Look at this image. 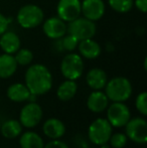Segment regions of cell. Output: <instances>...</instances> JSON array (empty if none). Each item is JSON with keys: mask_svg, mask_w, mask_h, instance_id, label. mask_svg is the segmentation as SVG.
Instances as JSON below:
<instances>
[{"mask_svg": "<svg viewBox=\"0 0 147 148\" xmlns=\"http://www.w3.org/2000/svg\"><path fill=\"white\" fill-rule=\"evenodd\" d=\"M111 9L118 13H127L133 8V0H107Z\"/></svg>", "mask_w": 147, "mask_h": 148, "instance_id": "cb8c5ba5", "label": "cell"}, {"mask_svg": "<svg viewBox=\"0 0 147 148\" xmlns=\"http://www.w3.org/2000/svg\"><path fill=\"white\" fill-rule=\"evenodd\" d=\"M59 41H61V47L63 51H68V53L75 51V49H77L79 45L78 39L69 33H67L62 38H59Z\"/></svg>", "mask_w": 147, "mask_h": 148, "instance_id": "d4e9b609", "label": "cell"}, {"mask_svg": "<svg viewBox=\"0 0 147 148\" xmlns=\"http://www.w3.org/2000/svg\"><path fill=\"white\" fill-rule=\"evenodd\" d=\"M127 141L128 138L126 136V134L118 132L115 133V134L112 133L108 142L110 143V147L112 148H124L127 144Z\"/></svg>", "mask_w": 147, "mask_h": 148, "instance_id": "484cf974", "label": "cell"}, {"mask_svg": "<svg viewBox=\"0 0 147 148\" xmlns=\"http://www.w3.org/2000/svg\"><path fill=\"white\" fill-rule=\"evenodd\" d=\"M17 62L13 55L2 53L0 55V79H8L15 74L17 70Z\"/></svg>", "mask_w": 147, "mask_h": 148, "instance_id": "d6986e66", "label": "cell"}, {"mask_svg": "<svg viewBox=\"0 0 147 148\" xmlns=\"http://www.w3.org/2000/svg\"><path fill=\"white\" fill-rule=\"evenodd\" d=\"M107 82H108L107 73L100 68L91 69L86 75V83L89 88H91L93 91L104 89Z\"/></svg>", "mask_w": 147, "mask_h": 148, "instance_id": "2e32d148", "label": "cell"}, {"mask_svg": "<svg viewBox=\"0 0 147 148\" xmlns=\"http://www.w3.org/2000/svg\"><path fill=\"white\" fill-rule=\"evenodd\" d=\"M42 116L43 112L40 105H38L36 102H28L20 110L19 122L22 127L31 129L40 123Z\"/></svg>", "mask_w": 147, "mask_h": 148, "instance_id": "9c48e42d", "label": "cell"}, {"mask_svg": "<svg viewBox=\"0 0 147 148\" xmlns=\"http://www.w3.org/2000/svg\"><path fill=\"white\" fill-rule=\"evenodd\" d=\"M61 73L66 80L77 81L84 72V60L79 53L72 51L63 58L61 62Z\"/></svg>", "mask_w": 147, "mask_h": 148, "instance_id": "5b68a950", "label": "cell"}, {"mask_svg": "<svg viewBox=\"0 0 147 148\" xmlns=\"http://www.w3.org/2000/svg\"><path fill=\"white\" fill-rule=\"evenodd\" d=\"M16 20L24 29H32L39 26L44 20V12L36 4H26L18 10Z\"/></svg>", "mask_w": 147, "mask_h": 148, "instance_id": "3957f363", "label": "cell"}, {"mask_svg": "<svg viewBox=\"0 0 147 148\" xmlns=\"http://www.w3.org/2000/svg\"><path fill=\"white\" fill-rule=\"evenodd\" d=\"M125 134L128 139L136 144L144 145L147 142V122L142 117L130 118L126 123Z\"/></svg>", "mask_w": 147, "mask_h": 148, "instance_id": "52a82bcc", "label": "cell"}, {"mask_svg": "<svg viewBox=\"0 0 147 148\" xmlns=\"http://www.w3.org/2000/svg\"><path fill=\"white\" fill-rule=\"evenodd\" d=\"M101 148H110V146H109L107 143H105V144H103V145H100Z\"/></svg>", "mask_w": 147, "mask_h": 148, "instance_id": "4dcf8cb0", "label": "cell"}, {"mask_svg": "<svg viewBox=\"0 0 147 148\" xmlns=\"http://www.w3.org/2000/svg\"><path fill=\"white\" fill-rule=\"evenodd\" d=\"M83 148H90V147H83Z\"/></svg>", "mask_w": 147, "mask_h": 148, "instance_id": "d6a6232c", "label": "cell"}, {"mask_svg": "<svg viewBox=\"0 0 147 148\" xmlns=\"http://www.w3.org/2000/svg\"><path fill=\"white\" fill-rule=\"evenodd\" d=\"M96 31L97 26L95 21L82 15L67 23V33L75 36L79 41L93 38L96 34Z\"/></svg>", "mask_w": 147, "mask_h": 148, "instance_id": "277c9868", "label": "cell"}, {"mask_svg": "<svg viewBox=\"0 0 147 148\" xmlns=\"http://www.w3.org/2000/svg\"><path fill=\"white\" fill-rule=\"evenodd\" d=\"M42 132L51 140H53V139H59L65 135L66 126L57 118H49L43 123Z\"/></svg>", "mask_w": 147, "mask_h": 148, "instance_id": "e0dca14e", "label": "cell"}, {"mask_svg": "<svg viewBox=\"0 0 147 148\" xmlns=\"http://www.w3.org/2000/svg\"><path fill=\"white\" fill-rule=\"evenodd\" d=\"M41 24H42L43 33L49 39L57 40L67 34V22L62 20L57 16L47 18L43 20Z\"/></svg>", "mask_w": 147, "mask_h": 148, "instance_id": "8fae6325", "label": "cell"}, {"mask_svg": "<svg viewBox=\"0 0 147 148\" xmlns=\"http://www.w3.org/2000/svg\"><path fill=\"white\" fill-rule=\"evenodd\" d=\"M104 89L109 101L112 102L127 101L133 91L131 82L125 77H115L109 80Z\"/></svg>", "mask_w": 147, "mask_h": 148, "instance_id": "7a4b0ae2", "label": "cell"}, {"mask_svg": "<svg viewBox=\"0 0 147 148\" xmlns=\"http://www.w3.org/2000/svg\"><path fill=\"white\" fill-rule=\"evenodd\" d=\"M10 22H11V19H9L7 16L0 12V35L5 32L6 30H8Z\"/></svg>", "mask_w": 147, "mask_h": 148, "instance_id": "f1b7e54d", "label": "cell"}, {"mask_svg": "<svg viewBox=\"0 0 147 148\" xmlns=\"http://www.w3.org/2000/svg\"><path fill=\"white\" fill-rule=\"evenodd\" d=\"M109 106V99L101 90L93 91L87 99V107L93 113H102Z\"/></svg>", "mask_w": 147, "mask_h": 148, "instance_id": "5bb4252c", "label": "cell"}, {"mask_svg": "<svg viewBox=\"0 0 147 148\" xmlns=\"http://www.w3.org/2000/svg\"><path fill=\"white\" fill-rule=\"evenodd\" d=\"M19 145L21 148H43L44 141L38 133L34 131H26L20 134Z\"/></svg>", "mask_w": 147, "mask_h": 148, "instance_id": "ffe728a7", "label": "cell"}, {"mask_svg": "<svg viewBox=\"0 0 147 148\" xmlns=\"http://www.w3.org/2000/svg\"><path fill=\"white\" fill-rule=\"evenodd\" d=\"M30 94L31 93L25 86V84H22V83H14L10 85L6 91V96L8 99L15 103L27 101Z\"/></svg>", "mask_w": 147, "mask_h": 148, "instance_id": "ac0fdd59", "label": "cell"}, {"mask_svg": "<svg viewBox=\"0 0 147 148\" xmlns=\"http://www.w3.org/2000/svg\"><path fill=\"white\" fill-rule=\"evenodd\" d=\"M81 0H59L57 5V16L68 23L81 16Z\"/></svg>", "mask_w": 147, "mask_h": 148, "instance_id": "30bf717a", "label": "cell"}, {"mask_svg": "<svg viewBox=\"0 0 147 148\" xmlns=\"http://www.w3.org/2000/svg\"><path fill=\"white\" fill-rule=\"evenodd\" d=\"M21 47V41L14 31L6 30L0 35V49L4 53L14 55Z\"/></svg>", "mask_w": 147, "mask_h": 148, "instance_id": "9a60e30c", "label": "cell"}, {"mask_svg": "<svg viewBox=\"0 0 147 148\" xmlns=\"http://www.w3.org/2000/svg\"><path fill=\"white\" fill-rule=\"evenodd\" d=\"M131 118V112L124 102H113L107 107V120L112 127L121 128Z\"/></svg>", "mask_w": 147, "mask_h": 148, "instance_id": "ba28073f", "label": "cell"}, {"mask_svg": "<svg viewBox=\"0 0 147 148\" xmlns=\"http://www.w3.org/2000/svg\"><path fill=\"white\" fill-rule=\"evenodd\" d=\"M24 82L30 93L38 97L45 95L53 88V75L44 64H29L24 75Z\"/></svg>", "mask_w": 147, "mask_h": 148, "instance_id": "6da1fadb", "label": "cell"}, {"mask_svg": "<svg viewBox=\"0 0 147 148\" xmlns=\"http://www.w3.org/2000/svg\"><path fill=\"white\" fill-rule=\"evenodd\" d=\"M0 132H1L2 136L5 138L14 139L20 136V134L22 133V125L18 120L10 119V120L5 121L4 123H1Z\"/></svg>", "mask_w": 147, "mask_h": 148, "instance_id": "7402d4cb", "label": "cell"}, {"mask_svg": "<svg viewBox=\"0 0 147 148\" xmlns=\"http://www.w3.org/2000/svg\"><path fill=\"white\" fill-rule=\"evenodd\" d=\"M112 133L113 127L105 118H98L90 124L88 128L89 140L95 145H103L108 143Z\"/></svg>", "mask_w": 147, "mask_h": 148, "instance_id": "8992f818", "label": "cell"}, {"mask_svg": "<svg viewBox=\"0 0 147 148\" xmlns=\"http://www.w3.org/2000/svg\"><path fill=\"white\" fill-rule=\"evenodd\" d=\"M14 59H15L18 66H29V64H31L32 60H34V53L29 49H25V47L21 49L20 47L14 53Z\"/></svg>", "mask_w": 147, "mask_h": 148, "instance_id": "603a6c76", "label": "cell"}, {"mask_svg": "<svg viewBox=\"0 0 147 148\" xmlns=\"http://www.w3.org/2000/svg\"><path fill=\"white\" fill-rule=\"evenodd\" d=\"M78 92V84L76 81L66 80L62 83L57 90V96L61 101L67 102L72 100Z\"/></svg>", "mask_w": 147, "mask_h": 148, "instance_id": "44dd1931", "label": "cell"}, {"mask_svg": "<svg viewBox=\"0 0 147 148\" xmlns=\"http://www.w3.org/2000/svg\"><path fill=\"white\" fill-rule=\"evenodd\" d=\"M133 6L142 13L147 12V0H133Z\"/></svg>", "mask_w": 147, "mask_h": 148, "instance_id": "f546056e", "label": "cell"}, {"mask_svg": "<svg viewBox=\"0 0 147 148\" xmlns=\"http://www.w3.org/2000/svg\"><path fill=\"white\" fill-rule=\"evenodd\" d=\"M0 127H1V120H0Z\"/></svg>", "mask_w": 147, "mask_h": 148, "instance_id": "1f68e13d", "label": "cell"}, {"mask_svg": "<svg viewBox=\"0 0 147 148\" xmlns=\"http://www.w3.org/2000/svg\"><path fill=\"white\" fill-rule=\"evenodd\" d=\"M147 93L146 92H141L137 95L135 100V107L136 110L141 114L142 116L147 115Z\"/></svg>", "mask_w": 147, "mask_h": 148, "instance_id": "4316f807", "label": "cell"}, {"mask_svg": "<svg viewBox=\"0 0 147 148\" xmlns=\"http://www.w3.org/2000/svg\"><path fill=\"white\" fill-rule=\"evenodd\" d=\"M106 11L104 0H83L81 5V15L92 21L100 20Z\"/></svg>", "mask_w": 147, "mask_h": 148, "instance_id": "7c38bea8", "label": "cell"}, {"mask_svg": "<svg viewBox=\"0 0 147 148\" xmlns=\"http://www.w3.org/2000/svg\"><path fill=\"white\" fill-rule=\"evenodd\" d=\"M77 49L79 51V55L86 60H96L102 53L101 45L93 38L80 40Z\"/></svg>", "mask_w": 147, "mask_h": 148, "instance_id": "4fadbf2b", "label": "cell"}, {"mask_svg": "<svg viewBox=\"0 0 147 148\" xmlns=\"http://www.w3.org/2000/svg\"><path fill=\"white\" fill-rule=\"evenodd\" d=\"M43 148H70L68 144L59 139H53L46 144H44Z\"/></svg>", "mask_w": 147, "mask_h": 148, "instance_id": "83f0119b", "label": "cell"}]
</instances>
